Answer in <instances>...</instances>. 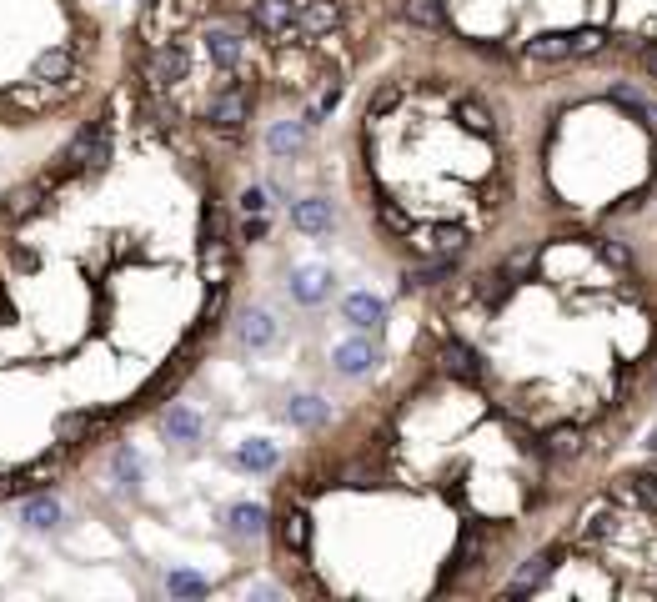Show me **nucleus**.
Here are the masks:
<instances>
[{"mask_svg": "<svg viewBox=\"0 0 657 602\" xmlns=\"http://www.w3.org/2000/svg\"><path fill=\"white\" fill-rule=\"evenodd\" d=\"M462 241H467L462 226H437L432 241H422V251H462Z\"/></svg>", "mask_w": 657, "mask_h": 602, "instance_id": "nucleus-19", "label": "nucleus"}, {"mask_svg": "<svg viewBox=\"0 0 657 602\" xmlns=\"http://www.w3.org/2000/svg\"><path fill=\"white\" fill-rule=\"evenodd\" d=\"M206 276H211V281L226 276V246H221V241H206Z\"/></svg>", "mask_w": 657, "mask_h": 602, "instance_id": "nucleus-28", "label": "nucleus"}, {"mask_svg": "<svg viewBox=\"0 0 657 602\" xmlns=\"http://www.w3.org/2000/svg\"><path fill=\"white\" fill-rule=\"evenodd\" d=\"M61 76H71V51H51V56H41L36 61V81H61Z\"/></svg>", "mask_w": 657, "mask_h": 602, "instance_id": "nucleus-17", "label": "nucleus"}, {"mask_svg": "<svg viewBox=\"0 0 657 602\" xmlns=\"http://www.w3.org/2000/svg\"><path fill=\"white\" fill-rule=\"evenodd\" d=\"M206 51H211L216 66H236V61H241V41H236L231 31H211V36H206Z\"/></svg>", "mask_w": 657, "mask_h": 602, "instance_id": "nucleus-13", "label": "nucleus"}, {"mask_svg": "<svg viewBox=\"0 0 657 602\" xmlns=\"http://www.w3.org/2000/svg\"><path fill=\"white\" fill-rule=\"evenodd\" d=\"M326 291H332V271H326V266H296L291 271V296L306 301V307H316Z\"/></svg>", "mask_w": 657, "mask_h": 602, "instance_id": "nucleus-4", "label": "nucleus"}, {"mask_svg": "<svg viewBox=\"0 0 657 602\" xmlns=\"http://www.w3.org/2000/svg\"><path fill=\"white\" fill-rule=\"evenodd\" d=\"M392 106H397V91L387 86V91H382V96L372 101V116H382V111H392Z\"/></svg>", "mask_w": 657, "mask_h": 602, "instance_id": "nucleus-33", "label": "nucleus"}, {"mask_svg": "<svg viewBox=\"0 0 657 602\" xmlns=\"http://www.w3.org/2000/svg\"><path fill=\"white\" fill-rule=\"evenodd\" d=\"M186 66H191V61H186V51H181V46H161V56H156V66H151V81H156V86L181 81V76H186Z\"/></svg>", "mask_w": 657, "mask_h": 602, "instance_id": "nucleus-9", "label": "nucleus"}, {"mask_svg": "<svg viewBox=\"0 0 657 602\" xmlns=\"http://www.w3.org/2000/svg\"><path fill=\"white\" fill-rule=\"evenodd\" d=\"M261 236H266V216L256 211V216H251V221L241 226V241H261Z\"/></svg>", "mask_w": 657, "mask_h": 602, "instance_id": "nucleus-30", "label": "nucleus"}, {"mask_svg": "<svg viewBox=\"0 0 657 602\" xmlns=\"http://www.w3.org/2000/svg\"><path fill=\"white\" fill-rule=\"evenodd\" d=\"M602 41H607V36L592 31V26H587V31H572V56H592V51H602Z\"/></svg>", "mask_w": 657, "mask_h": 602, "instance_id": "nucleus-27", "label": "nucleus"}, {"mask_svg": "<svg viewBox=\"0 0 657 602\" xmlns=\"http://www.w3.org/2000/svg\"><path fill=\"white\" fill-rule=\"evenodd\" d=\"M241 342H246V347H271V342H276V317H271V312H246Z\"/></svg>", "mask_w": 657, "mask_h": 602, "instance_id": "nucleus-10", "label": "nucleus"}, {"mask_svg": "<svg viewBox=\"0 0 657 602\" xmlns=\"http://www.w3.org/2000/svg\"><path fill=\"white\" fill-rule=\"evenodd\" d=\"M407 21H417V26H442L437 0H407Z\"/></svg>", "mask_w": 657, "mask_h": 602, "instance_id": "nucleus-24", "label": "nucleus"}, {"mask_svg": "<svg viewBox=\"0 0 657 602\" xmlns=\"http://www.w3.org/2000/svg\"><path fill=\"white\" fill-rule=\"evenodd\" d=\"M552 452H577V432H552Z\"/></svg>", "mask_w": 657, "mask_h": 602, "instance_id": "nucleus-32", "label": "nucleus"}, {"mask_svg": "<svg viewBox=\"0 0 657 602\" xmlns=\"http://www.w3.org/2000/svg\"><path fill=\"white\" fill-rule=\"evenodd\" d=\"M382 221H387L392 231H407V216H402L397 206H382Z\"/></svg>", "mask_w": 657, "mask_h": 602, "instance_id": "nucleus-34", "label": "nucleus"}, {"mask_svg": "<svg viewBox=\"0 0 657 602\" xmlns=\"http://www.w3.org/2000/svg\"><path fill=\"white\" fill-rule=\"evenodd\" d=\"M166 432H171V442H196V437H201V417H196L191 407H176V412L166 417Z\"/></svg>", "mask_w": 657, "mask_h": 602, "instance_id": "nucleus-15", "label": "nucleus"}, {"mask_svg": "<svg viewBox=\"0 0 657 602\" xmlns=\"http://www.w3.org/2000/svg\"><path fill=\"white\" fill-rule=\"evenodd\" d=\"M507 291V276H482V301H497Z\"/></svg>", "mask_w": 657, "mask_h": 602, "instance_id": "nucleus-31", "label": "nucleus"}, {"mask_svg": "<svg viewBox=\"0 0 657 602\" xmlns=\"http://www.w3.org/2000/svg\"><path fill=\"white\" fill-rule=\"evenodd\" d=\"M281 542H286V552H301V547H306V517H301V512H286Z\"/></svg>", "mask_w": 657, "mask_h": 602, "instance_id": "nucleus-22", "label": "nucleus"}, {"mask_svg": "<svg viewBox=\"0 0 657 602\" xmlns=\"http://www.w3.org/2000/svg\"><path fill=\"white\" fill-rule=\"evenodd\" d=\"M527 56H532V61H567V56H572V36H562V31L532 36V41H527Z\"/></svg>", "mask_w": 657, "mask_h": 602, "instance_id": "nucleus-8", "label": "nucleus"}, {"mask_svg": "<svg viewBox=\"0 0 657 602\" xmlns=\"http://www.w3.org/2000/svg\"><path fill=\"white\" fill-rule=\"evenodd\" d=\"M647 66H652V71H657V46H647Z\"/></svg>", "mask_w": 657, "mask_h": 602, "instance_id": "nucleus-35", "label": "nucleus"}, {"mask_svg": "<svg viewBox=\"0 0 657 602\" xmlns=\"http://www.w3.org/2000/svg\"><path fill=\"white\" fill-rule=\"evenodd\" d=\"M332 362H337V372H342V377H362V372H372V367H377V347H372V342H362V337H352V342H342V347L332 352Z\"/></svg>", "mask_w": 657, "mask_h": 602, "instance_id": "nucleus-5", "label": "nucleus"}, {"mask_svg": "<svg viewBox=\"0 0 657 602\" xmlns=\"http://www.w3.org/2000/svg\"><path fill=\"white\" fill-rule=\"evenodd\" d=\"M241 467H251V472H266V467H276V452H271V442H246V447H241Z\"/></svg>", "mask_w": 657, "mask_h": 602, "instance_id": "nucleus-21", "label": "nucleus"}, {"mask_svg": "<svg viewBox=\"0 0 657 602\" xmlns=\"http://www.w3.org/2000/svg\"><path fill=\"white\" fill-rule=\"evenodd\" d=\"M241 206H246V216L266 211V191H261V186H246V191H241Z\"/></svg>", "mask_w": 657, "mask_h": 602, "instance_id": "nucleus-29", "label": "nucleus"}, {"mask_svg": "<svg viewBox=\"0 0 657 602\" xmlns=\"http://www.w3.org/2000/svg\"><path fill=\"white\" fill-rule=\"evenodd\" d=\"M447 367L457 372V377H467V382H477V357L462 347V342H447Z\"/></svg>", "mask_w": 657, "mask_h": 602, "instance_id": "nucleus-20", "label": "nucleus"}, {"mask_svg": "<svg viewBox=\"0 0 657 602\" xmlns=\"http://www.w3.org/2000/svg\"><path fill=\"white\" fill-rule=\"evenodd\" d=\"M296 26H301L306 36H326V31L342 26V6H337V0H311V6L296 16Z\"/></svg>", "mask_w": 657, "mask_h": 602, "instance_id": "nucleus-6", "label": "nucleus"}, {"mask_svg": "<svg viewBox=\"0 0 657 602\" xmlns=\"http://www.w3.org/2000/svg\"><path fill=\"white\" fill-rule=\"evenodd\" d=\"M26 527H36V532H51L56 522H61V502L56 497H36V502H26Z\"/></svg>", "mask_w": 657, "mask_h": 602, "instance_id": "nucleus-11", "label": "nucleus"}, {"mask_svg": "<svg viewBox=\"0 0 657 602\" xmlns=\"http://www.w3.org/2000/svg\"><path fill=\"white\" fill-rule=\"evenodd\" d=\"M291 226L306 231V236H321V231H332V201H321V196H306L291 206Z\"/></svg>", "mask_w": 657, "mask_h": 602, "instance_id": "nucleus-3", "label": "nucleus"}, {"mask_svg": "<svg viewBox=\"0 0 657 602\" xmlns=\"http://www.w3.org/2000/svg\"><path fill=\"white\" fill-rule=\"evenodd\" d=\"M251 26L261 36H291L296 6H291V0H256V6H251Z\"/></svg>", "mask_w": 657, "mask_h": 602, "instance_id": "nucleus-2", "label": "nucleus"}, {"mask_svg": "<svg viewBox=\"0 0 657 602\" xmlns=\"http://www.w3.org/2000/svg\"><path fill=\"white\" fill-rule=\"evenodd\" d=\"M246 116H251V96H246V86H226V91L211 96V106H206V121L221 126V131H236Z\"/></svg>", "mask_w": 657, "mask_h": 602, "instance_id": "nucleus-1", "label": "nucleus"}, {"mask_svg": "<svg viewBox=\"0 0 657 602\" xmlns=\"http://www.w3.org/2000/svg\"><path fill=\"white\" fill-rule=\"evenodd\" d=\"M286 417H291L296 427H321V422H326V402H321V397H296V402L286 407Z\"/></svg>", "mask_w": 657, "mask_h": 602, "instance_id": "nucleus-14", "label": "nucleus"}, {"mask_svg": "<svg viewBox=\"0 0 657 602\" xmlns=\"http://www.w3.org/2000/svg\"><path fill=\"white\" fill-rule=\"evenodd\" d=\"M301 141H306V121H281V126L271 131V151H276V156H291Z\"/></svg>", "mask_w": 657, "mask_h": 602, "instance_id": "nucleus-16", "label": "nucleus"}, {"mask_svg": "<svg viewBox=\"0 0 657 602\" xmlns=\"http://www.w3.org/2000/svg\"><path fill=\"white\" fill-rule=\"evenodd\" d=\"M166 592H171V597H201L206 582H201L196 572H171V577H166Z\"/></svg>", "mask_w": 657, "mask_h": 602, "instance_id": "nucleus-23", "label": "nucleus"}, {"mask_svg": "<svg viewBox=\"0 0 657 602\" xmlns=\"http://www.w3.org/2000/svg\"><path fill=\"white\" fill-rule=\"evenodd\" d=\"M457 116H462V121H467V131H477V136H487V131H492V111H487L482 101H462V106H457Z\"/></svg>", "mask_w": 657, "mask_h": 602, "instance_id": "nucleus-18", "label": "nucleus"}, {"mask_svg": "<svg viewBox=\"0 0 657 602\" xmlns=\"http://www.w3.org/2000/svg\"><path fill=\"white\" fill-rule=\"evenodd\" d=\"M36 206H41V186H26V191H16V196H11V221L31 216Z\"/></svg>", "mask_w": 657, "mask_h": 602, "instance_id": "nucleus-26", "label": "nucleus"}, {"mask_svg": "<svg viewBox=\"0 0 657 602\" xmlns=\"http://www.w3.org/2000/svg\"><path fill=\"white\" fill-rule=\"evenodd\" d=\"M382 317H387V301H382V296H372V291L347 296V322H352V327H377Z\"/></svg>", "mask_w": 657, "mask_h": 602, "instance_id": "nucleus-7", "label": "nucleus"}, {"mask_svg": "<svg viewBox=\"0 0 657 602\" xmlns=\"http://www.w3.org/2000/svg\"><path fill=\"white\" fill-rule=\"evenodd\" d=\"M116 477H121L126 487H136V482H141V457H136L131 447H121V452H116Z\"/></svg>", "mask_w": 657, "mask_h": 602, "instance_id": "nucleus-25", "label": "nucleus"}, {"mask_svg": "<svg viewBox=\"0 0 657 602\" xmlns=\"http://www.w3.org/2000/svg\"><path fill=\"white\" fill-rule=\"evenodd\" d=\"M226 517H231V532H241V537H256V532L266 527V507H261V502H241V507H231Z\"/></svg>", "mask_w": 657, "mask_h": 602, "instance_id": "nucleus-12", "label": "nucleus"}]
</instances>
